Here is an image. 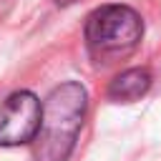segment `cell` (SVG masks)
I'll return each mask as SVG.
<instances>
[{"label":"cell","mask_w":161,"mask_h":161,"mask_svg":"<svg viewBox=\"0 0 161 161\" xmlns=\"http://www.w3.org/2000/svg\"><path fill=\"white\" fill-rule=\"evenodd\" d=\"M88 111V93L78 80L55 86L40 113L35 133V161H65L75 146L78 131Z\"/></svg>","instance_id":"1"},{"label":"cell","mask_w":161,"mask_h":161,"mask_svg":"<svg viewBox=\"0 0 161 161\" xmlns=\"http://www.w3.org/2000/svg\"><path fill=\"white\" fill-rule=\"evenodd\" d=\"M43 106L33 91H15L0 106V146L30 143L40 126Z\"/></svg>","instance_id":"3"},{"label":"cell","mask_w":161,"mask_h":161,"mask_svg":"<svg viewBox=\"0 0 161 161\" xmlns=\"http://www.w3.org/2000/svg\"><path fill=\"white\" fill-rule=\"evenodd\" d=\"M143 20L128 5H101L86 20V45L93 58L111 63L138 48Z\"/></svg>","instance_id":"2"},{"label":"cell","mask_w":161,"mask_h":161,"mask_svg":"<svg viewBox=\"0 0 161 161\" xmlns=\"http://www.w3.org/2000/svg\"><path fill=\"white\" fill-rule=\"evenodd\" d=\"M151 88V73L146 68H128L108 83V98L116 103H131L146 96Z\"/></svg>","instance_id":"4"},{"label":"cell","mask_w":161,"mask_h":161,"mask_svg":"<svg viewBox=\"0 0 161 161\" xmlns=\"http://www.w3.org/2000/svg\"><path fill=\"white\" fill-rule=\"evenodd\" d=\"M53 3H55V5H60V8H65V5H73L75 0H53Z\"/></svg>","instance_id":"5"}]
</instances>
